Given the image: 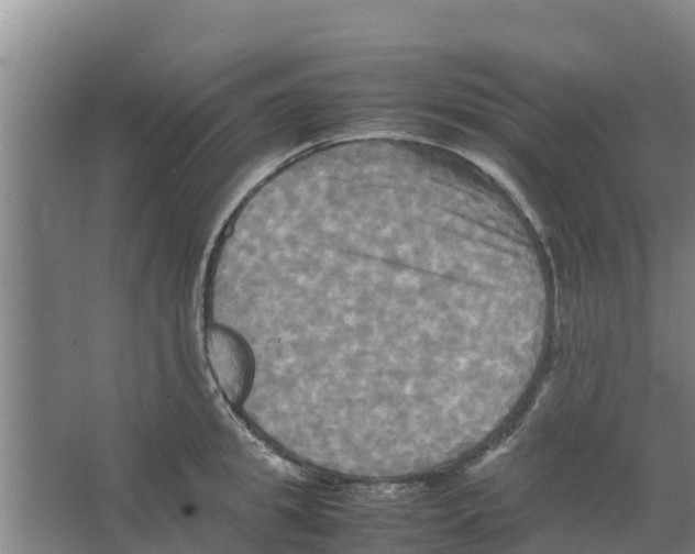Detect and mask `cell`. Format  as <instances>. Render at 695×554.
Returning a JSON list of instances; mask_svg holds the SVG:
<instances>
[{
    "mask_svg": "<svg viewBox=\"0 0 695 554\" xmlns=\"http://www.w3.org/2000/svg\"><path fill=\"white\" fill-rule=\"evenodd\" d=\"M254 268L294 385L382 407L468 380L500 278L473 210L427 175L373 164L268 186Z\"/></svg>",
    "mask_w": 695,
    "mask_h": 554,
    "instance_id": "obj_1",
    "label": "cell"
},
{
    "mask_svg": "<svg viewBox=\"0 0 695 554\" xmlns=\"http://www.w3.org/2000/svg\"><path fill=\"white\" fill-rule=\"evenodd\" d=\"M205 347L222 395L232 405L243 403L253 377L252 357L243 339L229 326L212 322L206 329Z\"/></svg>",
    "mask_w": 695,
    "mask_h": 554,
    "instance_id": "obj_2",
    "label": "cell"
}]
</instances>
